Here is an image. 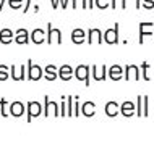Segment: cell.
<instances>
[{
	"label": "cell",
	"mask_w": 154,
	"mask_h": 150,
	"mask_svg": "<svg viewBox=\"0 0 154 150\" xmlns=\"http://www.w3.org/2000/svg\"><path fill=\"white\" fill-rule=\"evenodd\" d=\"M47 44H62V32L60 29L54 28L52 23H47V36H45Z\"/></svg>",
	"instance_id": "1"
},
{
	"label": "cell",
	"mask_w": 154,
	"mask_h": 150,
	"mask_svg": "<svg viewBox=\"0 0 154 150\" xmlns=\"http://www.w3.org/2000/svg\"><path fill=\"white\" fill-rule=\"evenodd\" d=\"M89 73H91V66L89 65H78L76 68H75V78L78 79V81H85L86 86H89Z\"/></svg>",
	"instance_id": "2"
},
{
	"label": "cell",
	"mask_w": 154,
	"mask_h": 150,
	"mask_svg": "<svg viewBox=\"0 0 154 150\" xmlns=\"http://www.w3.org/2000/svg\"><path fill=\"white\" fill-rule=\"evenodd\" d=\"M41 78H44V69L39 65H34L32 60H28V79L31 81H39Z\"/></svg>",
	"instance_id": "3"
},
{
	"label": "cell",
	"mask_w": 154,
	"mask_h": 150,
	"mask_svg": "<svg viewBox=\"0 0 154 150\" xmlns=\"http://www.w3.org/2000/svg\"><path fill=\"white\" fill-rule=\"evenodd\" d=\"M102 39H106V42L110 45L117 44L119 42V23H115L112 29H106V32H102Z\"/></svg>",
	"instance_id": "4"
},
{
	"label": "cell",
	"mask_w": 154,
	"mask_h": 150,
	"mask_svg": "<svg viewBox=\"0 0 154 150\" xmlns=\"http://www.w3.org/2000/svg\"><path fill=\"white\" fill-rule=\"evenodd\" d=\"M10 78L13 81H24L26 79V66L20 65V66H11L10 68Z\"/></svg>",
	"instance_id": "5"
},
{
	"label": "cell",
	"mask_w": 154,
	"mask_h": 150,
	"mask_svg": "<svg viewBox=\"0 0 154 150\" xmlns=\"http://www.w3.org/2000/svg\"><path fill=\"white\" fill-rule=\"evenodd\" d=\"M123 71L127 81H138L140 79V68L136 65H127L123 68Z\"/></svg>",
	"instance_id": "6"
},
{
	"label": "cell",
	"mask_w": 154,
	"mask_h": 150,
	"mask_svg": "<svg viewBox=\"0 0 154 150\" xmlns=\"http://www.w3.org/2000/svg\"><path fill=\"white\" fill-rule=\"evenodd\" d=\"M88 42L89 44H102V31L97 28L88 29Z\"/></svg>",
	"instance_id": "7"
},
{
	"label": "cell",
	"mask_w": 154,
	"mask_h": 150,
	"mask_svg": "<svg viewBox=\"0 0 154 150\" xmlns=\"http://www.w3.org/2000/svg\"><path fill=\"white\" fill-rule=\"evenodd\" d=\"M29 40L32 44H37V45L44 44L45 42V31H44V29H41V28L34 29V31L29 34Z\"/></svg>",
	"instance_id": "8"
},
{
	"label": "cell",
	"mask_w": 154,
	"mask_h": 150,
	"mask_svg": "<svg viewBox=\"0 0 154 150\" xmlns=\"http://www.w3.org/2000/svg\"><path fill=\"white\" fill-rule=\"evenodd\" d=\"M107 74H109V78L112 79V81H120V79L123 78V66L112 65L109 68V71H107Z\"/></svg>",
	"instance_id": "9"
},
{
	"label": "cell",
	"mask_w": 154,
	"mask_h": 150,
	"mask_svg": "<svg viewBox=\"0 0 154 150\" xmlns=\"http://www.w3.org/2000/svg\"><path fill=\"white\" fill-rule=\"evenodd\" d=\"M15 42L23 45V44H28L29 42V32H28V29H18V31L15 32Z\"/></svg>",
	"instance_id": "10"
},
{
	"label": "cell",
	"mask_w": 154,
	"mask_h": 150,
	"mask_svg": "<svg viewBox=\"0 0 154 150\" xmlns=\"http://www.w3.org/2000/svg\"><path fill=\"white\" fill-rule=\"evenodd\" d=\"M73 71L75 69L70 65H62L59 68V78L62 79V81H70L72 76H73Z\"/></svg>",
	"instance_id": "11"
},
{
	"label": "cell",
	"mask_w": 154,
	"mask_h": 150,
	"mask_svg": "<svg viewBox=\"0 0 154 150\" xmlns=\"http://www.w3.org/2000/svg\"><path fill=\"white\" fill-rule=\"evenodd\" d=\"M41 111H42V107H41L39 102H28V118H32V116H37L41 115Z\"/></svg>",
	"instance_id": "12"
},
{
	"label": "cell",
	"mask_w": 154,
	"mask_h": 150,
	"mask_svg": "<svg viewBox=\"0 0 154 150\" xmlns=\"http://www.w3.org/2000/svg\"><path fill=\"white\" fill-rule=\"evenodd\" d=\"M85 37H86V32H85V29H80V28H76V29H73V31H72V40H73V44H76V45H81L83 42H85Z\"/></svg>",
	"instance_id": "13"
},
{
	"label": "cell",
	"mask_w": 154,
	"mask_h": 150,
	"mask_svg": "<svg viewBox=\"0 0 154 150\" xmlns=\"http://www.w3.org/2000/svg\"><path fill=\"white\" fill-rule=\"evenodd\" d=\"M44 78L47 81H55L59 78V73H57V66L55 65H47L44 68Z\"/></svg>",
	"instance_id": "14"
},
{
	"label": "cell",
	"mask_w": 154,
	"mask_h": 150,
	"mask_svg": "<svg viewBox=\"0 0 154 150\" xmlns=\"http://www.w3.org/2000/svg\"><path fill=\"white\" fill-rule=\"evenodd\" d=\"M106 65L102 66H96L93 65V79L94 81H104L106 79Z\"/></svg>",
	"instance_id": "15"
},
{
	"label": "cell",
	"mask_w": 154,
	"mask_h": 150,
	"mask_svg": "<svg viewBox=\"0 0 154 150\" xmlns=\"http://www.w3.org/2000/svg\"><path fill=\"white\" fill-rule=\"evenodd\" d=\"M13 31L11 29H2L0 31V42H2L3 45H8V44H11V40H13Z\"/></svg>",
	"instance_id": "16"
},
{
	"label": "cell",
	"mask_w": 154,
	"mask_h": 150,
	"mask_svg": "<svg viewBox=\"0 0 154 150\" xmlns=\"http://www.w3.org/2000/svg\"><path fill=\"white\" fill-rule=\"evenodd\" d=\"M10 111H11V115H13V116H21L23 111H24V105L21 102H13L10 105Z\"/></svg>",
	"instance_id": "17"
},
{
	"label": "cell",
	"mask_w": 154,
	"mask_h": 150,
	"mask_svg": "<svg viewBox=\"0 0 154 150\" xmlns=\"http://www.w3.org/2000/svg\"><path fill=\"white\" fill-rule=\"evenodd\" d=\"M154 24L152 23H140V44H143V37L144 36H151L152 32L151 31H144V28H152Z\"/></svg>",
	"instance_id": "18"
},
{
	"label": "cell",
	"mask_w": 154,
	"mask_h": 150,
	"mask_svg": "<svg viewBox=\"0 0 154 150\" xmlns=\"http://www.w3.org/2000/svg\"><path fill=\"white\" fill-rule=\"evenodd\" d=\"M106 113L109 116H115L119 113V103L117 102H107L106 103Z\"/></svg>",
	"instance_id": "19"
},
{
	"label": "cell",
	"mask_w": 154,
	"mask_h": 150,
	"mask_svg": "<svg viewBox=\"0 0 154 150\" xmlns=\"http://www.w3.org/2000/svg\"><path fill=\"white\" fill-rule=\"evenodd\" d=\"M120 110H122V113L125 116H131L133 111H135V105H133L131 102H123L122 107H120Z\"/></svg>",
	"instance_id": "20"
},
{
	"label": "cell",
	"mask_w": 154,
	"mask_h": 150,
	"mask_svg": "<svg viewBox=\"0 0 154 150\" xmlns=\"http://www.w3.org/2000/svg\"><path fill=\"white\" fill-rule=\"evenodd\" d=\"M44 103H45V110H44V115H45V116L49 115V111H51L52 108H54V113L57 115V103H55V102H51V99H49L47 95L44 97Z\"/></svg>",
	"instance_id": "21"
},
{
	"label": "cell",
	"mask_w": 154,
	"mask_h": 150,
	"mask_svg": "<svg viewBox=\"0 0 154 150\" xmlns=\"http://www.w3.org/2000/svg\"><path fill=\"white\" fill-rule=\"evenodd\" d=\"M94 102H85L83 103V113H85L86 116H91L94 115Z\"/></svg>",
	"instance_id": "22"
},
{
	"label": "cell",
	"mask_w": 154,
	"mask_h": 150,
	"mask_svg": "<svg viewBox=\"0 0 154 150\" xmlns=\"http://www.w3.org/2000/svg\"><path fill=\"white\" fill-rule=\"evenodd\" d=\"M8 66L5 65H0V81H5V79L10 78V73H8Z\"/></svg>",
	"instance_id": "23"
},
{
	"label": "cell",
	"mask_w": 154,
	"mask_h": 150,
	"mask_svg": "<svg viewBox=\"0 0 154 150\" xmlns=\"http://www.w3.org/2000/svg\"><path fill=\"white\" fill-rule=\"evenodd\" d=\"M94 7L101 8V10H106V8L110 7V0H94Z\"/></svg>",
	"instance_id": "24"
},
{
	"label": "cell",
	"mask_w": 154,
	"mask_h": 150,
	"mask_svg": "<svg viewBox=\"0 0 154 150\" xmlns=\"http://www.w3.org/2000/svg\"><path fill=\"white\" fill-rule=\"evenodd\" d=\"M8 5H10L11 10H20L23 5V0H8Z\"/></svg>",
	"instance_id": "25"
},
{
	"label": "cell",
	"mask_w": 154,
	"mask_h": 150,
	"mask_svg": "<svg viewBox=\"0 0 154 150\" xmlns=\"http://www.w3.org/2000/svg\"><path fill=\"white\" fill-rule=\"evenodd\" d=\"M66 5H68V3H66L65 0H52V8H54V10H55V8H59V7L66 8Z\"/></svg>",
	"instance_id": "26"
},
{
	"label": "cell",
	"mask_w": 154,
	"mask_h": 150,
	"mask_svg": "<svg viewBox=\"0 0 154 150\" xmlns=\"http://www.w3.org/2000/svg\"><path fill=\"white\" fill-rule=\"evenodd\" d=\"M148 68H149V63L148 61H143L141 63V69H143V78H144V81H149V76H148Z\"/></svg>",
	"instance_id": "27"
},
{
	"label": "cell",
	"mask_w": 154,
	"mask_h": 150,
	"mask_svg": "<svg viewBox=\"0 0 154 150\" xmlns=\"http://www.w3.org/2000/svg\"><path fill=\"white\" fill-rule=\"evenodd\" d=\"M141 7L148 8V10H152L154 8V0H141Z\"/></svg>",
	"instance_id": "28"
},
{
	"label": "cell",
	"mask_w": 154,
	"mask_h": 150,
	"mask_svg": "<svg viewBox=\"0 0 154 150\" xmlns=\"http://www.w3.org/2000/svg\"><path fill=\"white\" fill-rule=\"evenodd\" d=\"M5 105H7V99H2L0 100V107H2V115L5 116L7 113H5Z\"/></svg>",
	"instance_id": "29"
},
{
	"label": "cell",
	"mask_w": 154,
	"mask_h": 150,
	"mask_svg": "<svg viewBox=\"0 0 154 150\" xmlns=\"http://www.w3.org/2000/svg\"><path fill=\"white\" fill-rule=\"evenodd\" d=\"M29 7H31V0H26V5L23 7V13H28V10H29Z\"/></svg>",
	"instance_id": "30"
},
{
	"label": "cell",
	"mask_w": 154,
	"mask_h": 150,
	"mask_svg": "<svg viewBox=\"0 0 154 150\" xmlns=\"http://www.w3.org/2000/svg\"><path fill=\"white\" fill-rule=\"evenodd\" d=\"M72 102H73V97H68V115H72Z\"/></svg>",
	"instance_id": "31"
},
{
	"label": "cell",
	"mask_w": 154,
	"mask_h": 150,
	"mask_svg": "<svg viewBox=\"0 0 154 150\" xmlns=\"http://www.w3.org/2000/svg\"><path fill=\"white\" fill-rule=\"evenodd\" d=\"M81 2V8H88V0H76V3Z\"/></svg>",
	"instance_id": "32"
},
{
	"label": "cell",
	"mask_w": 154,
	"mask_h": 150,
	"mask_svg": "<svg viewBox=\"0 0 154 150\" xmlns=\"http://www.w3.org/2000/svg\"><path fill=\"white\" fill-rule=\"evenodd\" d=\"M115 2H120V8H127V3H125V0H115Z\"/></svg>",
	"instance_id": "33"
},
{
	"label": "cell",
	"mask_w": 154,
	"mask_h": 150,
	"mask_svg": "<svg viewBox=\"0 0 154 150\" xmlns=\"http://www.w3.org/2000/svg\"><path fill=\"white\" fill-rule=\"evenodd\" d=\"M94 0H88V8H91V10H93V7H94Z\"/></svg>",
	"instance_id": "34"
},
{
	"label": "cell",
	"mask_w": 154,
	"mask_h": 150,
	"mask_svg": "<svg viewBox=\"0 0 154 150\" xmlns=\"http://www.w3.org/2000/svg\"><path fill=\"white\" fill-rule=\"evenodd\" d=\"M135 2H136V8H138V10H140V8H141V0H135Z\"/></svg>",
	"instance_id": "35"
},
{
	"label": "cell",
	"mask_w": 154,
	"mask_h": 150,
	"mask_svg": "<svg viewBox=\"0 0 154 150\" xmlns=\"http://www.w3.org/2000/svg\"><path fill=\"white\" fill-rule=\"evenodd\" d=\"M3 5H5V0H0V11H2V8H3Z\"/></svg>",
	"instance_id": "36"
},
{
	"label": "cell",
	"mask_w": 154,
	"mask_h": 150,
	"mask_svg": "<svg viewBox=\"0 0 154 150\" xmlns=\"http://www.w3.org/2000/svg\"><path fill=\"white\" fill-rule=\"evenodd\" d=\"M72 7H73V8H76V7H78V3H76V0H72Z\"/></svg>",
	"instance_id": "37"
}]
</instances>
